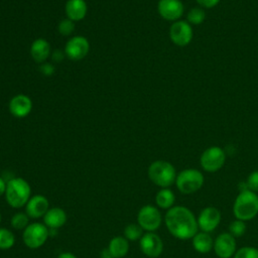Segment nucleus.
Instances as JSON below:
<instances>
[{
	"label": "nucleus",
	"mask_w": 258,
	"mask_h": 258,
	"mask_svg": "<svg viewBox=\"0 0 258 258\" xmlns=\"http://www.w3.org/2000/svg\"><path fill=\"white\" fill-rule=\"evenodd\" d=\"M164 222L168 232L179 240L192 239L199 232L196 216L188 208L183 206H174L168 209Z\"/></svg>",
	"instance_id": "f257e3e1"
},
{
	"label": "nucleus",
	"mask_w": 258,
	"mask_h": 258,
	"mask_svg": "<svg viewBox=\"0 0 258 258\" xmlns=\"http://www.w3.org/2000/svg\"><path fill=\"white\" fill-rule=\"evenodd\" d=\"M233 214L244 222L254 219L258 214V195L248 188L242 189L235 199Z\"/></svg>",
	"instance_id": "f03ea898"
},
{
	"label": "nucleus",
	"mask_w": 258,
	"mask_h": 258,
	"mask_svg": "<svg viewBox=\"0 0 258 258\" xmlns=\"http://www.w3.org/2000/svg\"><path fill=\"white\" fill-rule=\"evenodd\" d=\"M30 185L24 178L14 177L7 181L5 198L10 207L18 209L25 206L30 199Z\"/></svg>",
	"instance_id": "7ed1b4c3"
},
{
	"label": "nucleus",
	"mask_w": 258,
	"mask_h": 258,
	"mask_svg": "<svg viewBox=\"0 0 258 258\" xmlns=\"http://www.w3.org/2000/svg\"><path fill=\"white\" fill-rule=\"evenodd\" d=\"M176 171L174 166L165 160H155L148 167V177L157 186L169 187L175 182Z\"/></svg>",
	"instance_id": "20e7f679"
},
{
	"label": "nucleus",
	"mask_w": 258,
	"mask_h": 258,
	"mask_svg": "<svg viewBox=\"0 0 258 258\" xmlns=\"http://www.w3.org/2000/svg\"><path fill=\"white\" fill-rule=\"evenodd\" d=\"M205 177L202 171L196 168H186L177 173L175 185L183 195H190L198 191L204 184Z\"/></svg>",
	"instance_id": "39448f33"
},
{
	"label": "nucleus",
	"mask_w": 258,
	"mask_h": 258,
	"mask_svg": "<svg viewBox=\"0 0 258 258\" xmlns=\"http://www.w3.org/2000/svg\"><path fill=\"white\" fill-rule=\"evenodd\" d=\"M226 162V152L219 146L207 148L201 155L200 164L205 171L216 172L220 170Z\"/></svg>",
	"instance_id": "423d86ee"
},
{
	"label": "nucleus",
	"mask_w": 258,
	"mask_h": 258,
	"mask_svg": "<svg viewBox=\"0 0 258 258\" xmlns=\"http://www.w3.org/2000/svg\"><path fill=\"white\" fill-rule=\"evenodd\" d=\"M48 236V228L44 224L32 223L24 229L22 240L28 248L36 249L46 242Z\"/></svg>",
	"instance_id": "0eeeda50"
},
{
	"label": "nucleus",
	"mask_w": 258,
	"mask_h": 258,
	"mask_svg": "<svg viewBox=\"0 0 258 258\" xmlns=\"http://www.w3.org/2000/svg\"><path fill=\"white\" fill-rule=\"evenodd\" d=\"M162 222V217L157 208L146 205L142 207L137 214L138 225L147 232H154L157 230Z\"/></svg>",
	"instance_id": "6e6552de"
},
{
	"label": "nucleus",
	"mask_w": 258,
	"mask_h": 258,
	"mask_svg": "<svg viewBox=\"0 0 258 258\" xmlns=\"http://www.w3.org/2000/svg\"><path fill=\"white\" fill-rule=\"evenodd\" d=\"M192 28L187 21H174L169 28V37L177 46H186L192 39Z\"/></svg>",
	"instance_id": "1a4fd4ad"
},
{
	"label": "nucleus",
	"mask_w": 258,
	"mask_h": 258,
	"mask_svg": "<svg viewBox=\"0 0 258 258\" xmlns=\"http://www.w3.org/2000/svg\"><path fill=\"white\" fill-rule=\"evenodd\" d=\"M213 249L219 258H231L237 251L236 238L229 232H223L214 240Z\"/></svg>",
	"instance_id": "9d476101"
},
{
	"label": "nucleus",
	"mask_w": 258,
	"mask_h": 258,
	"mask_svg": "<svg viewBox=\"0 0 258 258\" xmlns=\"http://www.w3.org/2000/svg\"><path fill=\"white\" fill-rule=\"evenodd\" d=\"M90 49L88 39L82 35L71 37L64 46L66 55L72 60H80L84 58Z\"/></svg>",
	"instance_id": "9b49d317"
},
{
	"label": "nucleus",
	"mask_w": 258,
	"mask_h": 258,
	"mask_svg": "<svg viewBox=\"0 0 258 258\" xmlns=\"http://www.w3.org/2000/svg\"><path fill=\"white\" fill-rule=\"evenodd\" d=\"M221 218V212L217 208L206 207L200 212L197 218L199 229L203 232L211 233L219 226Z\"/></svg>",
	"instance_id": "f8f14e48"
},
{
	"label": "nucleus",
	"mask_w": 258,
	"mask_h": 258,
	"mask_svg": "<svg viewBox=\"0 0 258 258\" xmlns=\"http://www.w3.org/2000/svg\"><path fill=\"white\" fill-rule=\"evenodd\" d=\"M139 245L142 253L149 258L158 257L163 250V242L154 232H147L143 234L140 238Z\"/></svg>",
	"instance_id": "ddd939ff"
},
{
	"label": "nucleus",
	"mask_w": 258,
	"mask_h": 258,
	"mask_svg": "<svg viewBox=\"0 0 258 258\" xmlns=\"http://www.w3.org/2000/svg\"><path fill=\"white\" fill-rule=\"evenodd\" d=\"M157 11L163 19L177 21L182 16L184 7L180 0H159Z\"/></svg>",
	"instance_id": "4468645a"
},
{
	"label": "nucleus",
	"mask_w": 258,
	"mask_h": 258,
	"mask_svg": "<svg viewBox=\"0 0 258 258\" xmlns=\"http://www.w3.org/2000/svg\"><path fill=\"white\" fill-rule=\"evenodd\" d=\"M8 108L9 112L14 117L24 118L31 112L32 102L28 96L24 94H18L10 100Z\"/></svg>",
	"instance_id": "2eb2a0df"
},
{
	"label": "nucleus",
	"mask_w": 258,
	"mask_h": 258,
	"mask_svg": "<svg viewBox=\"0 0 258 258\" xmlns=\"http://www.w3.org/2000/svg\"><path fill=\"white\" fill-rule=\"evenodd\" d=\"M49 209L48 200L42 195H35L25 205V213L31 219L41 218Z\"/></svg>",
	"instance_id": "dca6fc26"
},
{
	"label": "nucleus",
	"mask_w": 258,
	"mask_h": 258,
	"mask_svg": "<svg viewBox=\"0 0 258 258\" xmlns=\"http://www.w3.org/2000/svg\"><path fill=\"white\" fill-rule=\"evenodd\" d=\"M67 214L60 208H51L43 216L44 225L48 229H58L62 227L67 222Z\"/></svg>",
	"instance_id": "f3484780"
},
{
	"label": "nucleus",
	"mask_w": 258,
	"mask_h": 258,
	"mask_svg": "<svg viewBox=\"0 0 258 258\" xmlns=\"http://www.w3.org/2000/svg\"><path fill=\"white\" fill-rule=\"evenodd\" d=\"M64 10L69 19L80 21L85 18L88 7L85 0H68Z\"/></svg>",
	"instance_id": "a211bd4d"
},
{
	"label": "nucleus",
	"mask_w": 258,
	"mask_h": 258,
	"mask_svg": "<svg viewBox=\"0 0 258 258\" xmlns=\"http://www.w3.org/2000/svg\"><path fill=\"white\" fill-rule=\"evenodd\" d=\"M30 54L35 62H44L50 54V44L44 38L35 39L30 45Z\"/></svg>",
	"instance_id": "6ab92c4d"
},
{
	"label": "nucleus",
	"mask_w": 258,
	"mask_h": 258,
	"mask_svg": "<svg viewBox=\"0 0 258 258\" xmlns=\"http://www.w3.org/2000/svg\"><path fill=\"white\" fill-rule=\"evenodd\" d=\"M191 244L194 249L202 254L209 253L214 247V239L210 233L200 231L191 239Z\"/></svg>",
	"instance_id": "aec40b11"
},
{
	"label": "nucleus",
	"mask_w": 258,
	"mask_h": 258,
	"mask_svg": "<svg viewBox=\"0 0 258 258\" xmlns=\"http://www.w3.org/2000/svg\"><path fill=\"white\" fill-rule=\"evenodd\" d=\"M109 255L112 258H122L129 251V243L125 237L117 236L111 239L108 246Z\"/></svg>",
	"instance_id": "412c9836"
},
{
	"label": "nucleus",
	"mask_w": 258,
	"mask_h": 258,
	"mask_svg": "<svg viewBox=\"0 0 258 258\" xmlns=\"http://www.w3.org/2000/svg\"><path fill=\"white\" fill-rule=\"evenodd\" d=\"M174 201H175V196H174L173 191L168 187L161 188L160 190L157 191V194L155 196L156 205L160 209H163V210H168V209L172 208Z\"/></svg>",
	"instance_id": "4be33fe9"
},
{
	"label": "nucleus",
	"mask_w": 258,
	"mask_h": 258,
	"mask_svg": "<svg viewBox=\"0 0 258 258\" xmlns=\"http://www.w3.org/2000/svg\"><path fill=\"white\" fill-rule=\"evenodd\" d=\"M143 236V229L137 224H128L124 229V237L128 241L139 240Z\"/></svg>",
	"instance_id": "5701e85b"
},
{
	"label": "nucleus",
	"mask_w": 258,
	"mask_h": 258,
	"mask_svg": "<svg viewBox=\"0 0 258 258\" xmlns=\"http://www.w3.org/2000/svg\"><path fill=\"white\" fill-rule=\"evenodd\" d=\"M206 19V12L201 7H195L191 8L186 15V20L189 24L199 25L202 24Z\"/></svg>",
	"instance_id": "b1692460"
},
{
	"label": "nucleus",
	"mask_w": 258,
	"mask_h": 258,
	"mask_svg": "<svg viewBox=\"0 0 258 258\" xmlns=\"http://www.w3.org/2000/svg\"><path fill=\"white\" fill-rule=\"evenodd\" d=\"M15 243V237L11 231L5 228H0V249H10Z\"/></svg>",
	"instance_id": "393cba45"
},
{
	"label": "nucleus",
	"mask_w": 258,
	"mask_h": 258,
	"mask_svg": "<svg viewBox=\"0 0 258 258\" xmlns=\"http://www.w3.org/2000/svg\"><path fill=\"white\" fill-rule=\"evenodd\" d=\"M246 229H247L246 223L238 219L232 221L229 225V233L235 238L242 237L246 233Z\"/></svg>",
	"instance_id": "a878e982"
},
{
	"label": "nucleus",
	"mask_w": 258,
	"mask_h": 258,
	"mask_svg": "<svg viewBox=\"0 0 258 258\" xmlns=\"http://www.w3.org/2000/svg\"><path fill=\"white\" fill-rule=\"evenodd\" d=\"M28 219L29 217L25 213H16L11 218V226L16 230H22L25 229L28 226Z\"/></svg>",
	"instance_id": "bb28decb"
},
{
	"label": "nucleus",
	"mask_w": 258,
	"mask_h": 258,
	"mask_svg": "<svg viewBox=\"0 0 258 258\" xmlns=\"http://www.w3.org/2000/svg\"><path fill=\"white\" fill-rule=\"evenodd\" d=\"M234 258H258V248L252 246H244L236 251Z\"/></svg>",
	"instance_id": "cd10ccee"
},
{
	"label": "nucleus",
	"mask_w": 258,
	"mask_h": 258,
	"mask_svg": "<svg viewBox=\"0 0 258 258\" xmlns=\"http://www.w3.org/2000/svg\"><path fill=\"white\" fill-rule=\"evenodd\" d=\"M57 29H58V32L64 36H68V35H71L73 33V31L75 30V21L69 19V18H66V19H62L59 23H58V26H57Z\"/></svg>",
	"instance_id": "c85d7f7f"
},
{
	"label": "nucleus",
	"mask_w": 258,
	"mask_h": 258,
	"mask_svg": "<svg viewBox=\"0 0 258 258\" xmlns=\"http://www.w3.org/2000/svg\"><path fill=\"white\" fill-rule=\"evenodd\" d=\"M245 184L248 189H250L254 192H258V169L252 171L248 175V177L245 181Z\"/></svg>",
	"instance_id": "c756f323"
},
{
	"label": "nucleus",
	"mask_w": 258,
	"mask_h": 258,
	"mask_svg": "<svg viewBox=\"0 0 258 258\" xmlns=\"http://www.w3.org/2000/svg\"><path fill=\"white\" fill-rule=\"evenodd\" d=\"M197 2L203 8H213L219 4L220 0H197Z\"/></svg>",
	"instance_id": "7c9ffc66"
},
{
	"label": "nucleus",
	"mask_w": 258,
	"mask_h": 258,
	"mask_svg": "<svg viewBox=\"0 0 258 258\" xmlns=\"http://www.w3.org/2000/svg\"><path fill=\"white\" fill-rule=\"evenodd\" d=\"M40 72H41L44 76H50L51 74H53L54 68H53V66H51L50 63H42V64L40 66Z\"/></svg>",
	"instance_id": "2f4dec72"
},
{
	"label": "nucleus",
	"mask_w": 258,
	"mask_h": 258,
	"mask_svg": "<svg viewBox=\"0 0 258 258\" xmlns=\"http://www.w3.org/2000/svg\"><path fill=\"white\" fill-rule=\"evenodd\" d=\"M6 184H7V182H5V180L0 176V197H1L3 194H5Z\"/></svg>",
	"instance_id": "473e14b6"
},
{
	"label": "nucleus",
	"mask_w": 258,
	"mask_h": 258,
	"mask_svg": "<svg viewBox=\"0 0 258 258\" xmlns=\"http://www.w3.org/2000/svg\"><path fill=\"white\" fill-rule=\"evenodd\" d=\"M61 51H59V50H55L54 52H53V54H52V57H53V59L54 60H56V61H59L60 59H62V57H63V54L62 53H60Z\"/></svg>",
	"instance_id": "72a5a7b5"
},
{
	"label": "nucleus",
	"mask_w": 258,
	"mask_h": 258,
	"mask_svg": "<svg viewBox=\"0 0 258 258\" xmlns=\"http://www.w3.org/2000/svg\"><path fill=\"white\" fill-rule=\"evenodd\" d=\"M57 258H77L73 253L70 252H63L57 256Z\"/></svg>",
	"instance_id": "f704fd0d"
},
{
	"label": "nucleus",
	"mask_w": 258,
	"mask_h": 258,
	"mask_svg": "<svg viewBox=\"0 0 258 258\" xmlns=\"http://www.w3.org/2000/svg\"><path fill=\"white\" fill-rule=\"evenodd\" d=\"M0 223H1V213H0Z\"/></svg>",
	"instance_id": "c9c22d12"
},
{
	"label": "nucleus",
	"mask_w": 258,
	"mask_h": 258,
	"mask_svg": "<svg viewBox=\"0 0 258 258\" xmlns=\"http://www.w3.org/2000/svg\"><path fill=\"white\" fill-rule=\"evenodd\" d=\"M109 258H112V257H109Z\"/></svg>",
	"instance_id": "e433bc0d"
}]
</instances>
